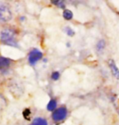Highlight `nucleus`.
I'll return each mask as SVG.
<instances>
[{
  "instance_id": "f257e3e1",
  "label": "nucleus",
  "mask_w": 119,
  "mask_h": 125,
  "mask_svg": "<svg viewBox=\"0 0 119 125\" xmlns=\"http://www.w3.org/2000/svg\"><path fill=\"white\" fill-rule=\"evenodd\" d=\"M16 32L11 29H5L1 32V41L5 44L12 46H17L16 41Z\"/></svg>"
},
{
  "instance_id": "6e6552de",
  "label": "nucleus",
  "mask_w": 119,
  "mask_h": 125,
  "mask_svg": "<svg viewBox=\"0 0 119 125\" xmlns=\"http://www.w3.org/2000/svg\"><path fill=\"white\" fill-rule=\"evenodd\" d=\"M56 106H57V103H56V101L55 100H51L49 102V103L47 104V110L49 111H53L56 108Z\"/></svg>"
},
{
  "instance_id": "0eeeda50",
  "label": "nucleus",
  "mask_w": 119,
  "mask_h": 125,
  "mask_svg": "<svg viewBox=\"0 0 119 125\" xmlns=\"http://www.w3.org/2000/svg\"><path fill=\"white\" fill-rule=\"evenodd\" d=\"M31 125H47V121L42 118H36L33 121Z\"/></svg>"
},
{
  "instance_id": "39448f33",
  "label": "nucleus",
  "mask_w": 119,
  "mask_h": 125,
  "mask_svg": "<svg viewBox=\"0 0 119 125\" xmlns=\"http://www.w3.org/2000/svg\"><path fill=\"white\" fill-rule=\"evenodd\" d=\"M108 66H109L111 72H112L113 76L117 79H119V69L118 68L115 62L113 61V59H109V61H108Z\"/></svg>"
},
{
  "instance_id": "7ed1b4c3",
  "label": "nucleus",
  "mask_w": 119,
  "mask_h": 125,
  "mask_svg": "<svg viewBox=\"0 0 119 125\" xmlns=\"http://www.w3.org/2000/svg\"><path fill=\"white\" fill-rule=\"evenodd\" d=\"M67 116V109L65 107H60L53 112L52 119L55 122L61 121L65 119Z\"/></svg>"
},
{
  "instance_id": "423d86ee",
  "label": "nucleus",
  "mask_w": 119,
  "mask_h": 125,
  "mask_svg": "<svg viewBox=\"0 0 119 125\" xmlns=\"http://www.w3.org/2000/svg\"><path fill=\"white\" fill-rule=\"evenodd\" d=\"M11 64V60L7 58L4 57H0V69L7 68Z\"/></svg>"
},
{
  "instance_id": "ddd939ff",
  "label": "nucleus",
  "mask_w": 119,
  "mask_h": 125,
  "mask_svg": "<svg viewBox=\"0 0 119 125\" xmlns=\"http://www.w3.org/2000/svg\"><path fill=\"white\" fill-rule=\"evenodd\" d=\"M65 31H66L67 34L69 35V36H73V35H74V32L73 31V29L69 28V27H67L66 29H65Z\"/></svg>"
},
{
  "instance_id": "f8f14e48",
  "label": "nucleus",
  "mask_w": 119,
  "mask_h": 125,
  "mask_svg": "<svg viewBox=\"0 0 119 125\" xmlns=\"http://www.w3.org/2000/svg\"><path fill=\"white\" fill-rule=\"evenodd\" d=\"M59 77H60V73L58 72H53L52 75V80H54V81H56V80H58V79H59Z\"/></svg>"
},
{
  "instance_id": "1a4fd4ad",
  "label": "nucleus",
  "mask_w": 119,
  "mask_h": 125,
  "mask_svg": "<svg viewBox=\"0 0 119 125\" xmlns=\"http://www.w3.org/2000/svg\"><path fill=\"white\" fill-rule=\"evenodd\" d=\"M63 16H64L65 19L69 21V20H71L73 18V12L71 11H69V10L65 9L64 12H63Z\"/></svg>"
},
{
  "instance_id": "9b49d317",
  "label": "nucleus",
  "mask_w": 119,
  "mask_h": 125,
  "mask_svg": "<svg viewBox=\"0 0 119 125\" xmlns=\"http://www.w3.org/2000/svg\"><path fill=\"white\" fill-rule=\"evenodd\" d=\"M52 2L53 4L56 5V6H58V7H61V8H65V5L63 1H60V0H52Z\"/></svg>"
},
{
  "instance_id": "4468645a",
  "label": "nucleus",
  "mask_w": 119,
  "mask_h": 125,
  "mask_svg": "<svg viewBox=\"0 0 119 125\" xmlns=\"http://www.w3.org/2000/svg\"><path fill=\"white\" fill-rule=\"evenodd\" d=\"M24 117L25 118H28V115H30V111L29 109H25L24 111Z\"/></svg>"
},
{
  "instance_id": "9d476101",
  "label": "nucleus",
  "mask_w": 119,
  "mask_h": 125,
  "mask_svg": "<svg viewBox=\"0 0 119 125\" xmlns=\"http://www.w3.org/2000/svg\"><path fill=\"white\" fill-rule=\"evenodd\" d=\"M105 42L104 40H100V41L98 42L97 45H96V49H97L98 51H101L105 49Z\"/></svg>"
},
{
  "instance_id": "f03ea898",
  "label": "nucleus",
  "mask_w": 119,
  "mask_h": 125,
  "mask_svg": "<svg viewBox=\"0 0 119 125\" xmlns=\"http://www.w3.org/2000/svg\"><path fill=\"white\" fill-rule=\"evenodd\" d=\"M12 14L10 11L8 7L6 5L0 3V21L2 22H7L12 19Z\"/></svg>"
},
{
  "instance_id": "20e7f679",
  "label": "nucleus",
  "mask_w": 119,
  "mask_h": 125,
  "mask_svg": "<svg viewBox=\"0 0 119 125\" xmlns=\"http://www.w3.org/2000/svg\"><path fill=\"white\" fill-rule=\"evenodd\" d=\"M42 58V53L39 50H33L29 54V62L30 64L34 65L36 62Z\"/></svg>"
}]
</instances>
